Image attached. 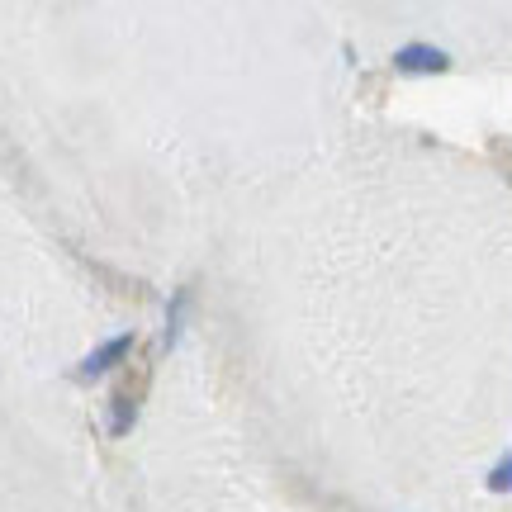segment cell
Listing matches in <instances>:
<instances>
[{
  "label": "cell",
  "mask_w": 512,
  "mask_h": 512,
  "mask_svg": "<svg viewBox=\"0 0 512 512\" xmlns=\"http://www.w3.org/2000/svg\"><path fill=\"white\" fill-rule=\"evenodd\" d=\"M489 489H498V494H508L512 489V456H503L494 465V475H489Z\"/></svg>",
  "instance_id": "obj_5"
},
{
  "label": "cell",
  "mask_w": 512,
  "mask_h": 512,
  "mask_svg": "<svg viewBox=\"0 0 512 512\" xmlns=\"http://www.w3.org/2000/svg\"><path fill=\"white\" fill-rule=\"evenodd\" d=\"M133 347H138V332H119V337H110V342L91 347L86 356H81V366H76V380H81V384L105 380L110 370H119L128 356H133Z\"/></svg>",
  "instance_id": "obj_2"
},
{
  "label": "cell",
  "mask_w": 512,
  "mask_h": 512,
  "mask_svg": "<svg viewBox=\"0 0 512 512\" xmlns=\"http://www.w3.org/2000/svg\"><path fill=\"white\" fill-rule=\"evenodd\" d=\"M185 304H190V290L171 294V304H166V328H162V351H176V342H181V328H185Z\"/></svg>",
  "instance_id": "obj_4"
},
{
  "label": "cell",
  "mask_w": 512,
  "mask_h": 512,
  "mask_svg": "<svg viewBox=\"0 0 512 512\" xmlns=\"http://www.w3.org/2000/svg\"><path fill=\"white\" fill-rule=\"evenodd\" d=\"M394 62H399V72H441L446 67V53H437V48H399L394 53Z\"/></svg>",
  "instance_id": "obj_3"
},
{
  "label": "cell",
  "mask_w": 512,
  "mask_h": 512,
  "mask_svg": "<svg viewBox=\"0 0 512 512\" xmlns=\"http://www.w3.org/2000/svg\"><path fill=\"white\" fill-rule=\"evenodd\" d=\"M143 394H147V366L133 370L119 389L110 394V437L124 441L133 427H138V413H143Z\"/></svg>",
  "instance_id": "obj_1"
}]
</instances>
